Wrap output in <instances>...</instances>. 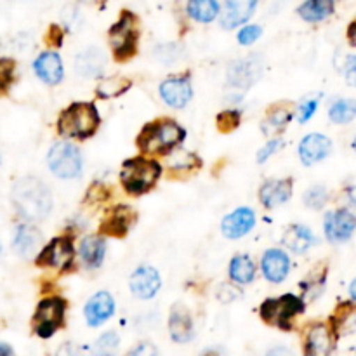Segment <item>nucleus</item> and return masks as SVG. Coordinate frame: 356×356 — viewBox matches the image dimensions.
Listing matches in <instances>:
<instances>
[{"instance_id":"f257e3e1","label":"nucleus","mask_w":356,"mask_h":356,"mask_svg":"<svg viewBox=\"0 0 356 356\" xmlns=\"http://www.w3.org/2000/svg\"><path fill=\"white\" fill-rule=\"evenodd\" d=\"M13 204L28 221H42L52 211V195L44 181L33 176L21 177L13 186Z\"/></svg>"},{"instance_id":"f03ea898","label":"nucleus","mask_w":356,"mask_h":356,"mask_svg":"<svg viewBox=\"0 0 356 356\" xmlns=\"http://www.w3.org/2000/svg\"><path fill=\"white\" fill-rule=\"evenodd\" d=\"M186 138V131L172 118L146 124L138 136V148L146 155H167Z\"/></svg>"},{"instance_id":"7ed1b4c3","label":"nucleus","mask_w":356,"mask_h":356,"mask_svg":"<svg viewBox=\"0 0 356 356\" xmlns=\"http://www.w3.org/2000/svg\"><path fill=\"white\" fill-rule=\"evenodd\" d=\"M99 111L92 103H73L61 111L58 132L63 138L89 139L99 129Z\"/></svg>"},{"instance_id":"20e7f679","label":"nucleus","mask_w":356,"mask_h":356,"mask_svg":"<svg viewBox=\"0 0 356 356\" xmlns=\"http://www.w3.org/2000/svg\"><path fill=\"white\" fill-rule=\"evenodd\" d=\"M160 176H162V165L156 160L134 156L122 163V186L129 195H134V197L148 193L160 179Z\"/></svg>"},{"instance_id":"39448f33","label":"nucleus","mask_w":356,"mask_h":356,"mask_svg":"<svg viewBox=\"0 0 356 356\" xmlns=\"http://www.w3.org/2000/svg\"><path fill=\"white\" fill-rule=\"evenodd\" d=\"M111 52L117 61L134 58L139 44V19L131 10H122L117 23L108 31Z\"/></svg>"},{"instance_id":"423d86ee","label":"nucleus","mask_w":356,"mask_h":356,"mask_svg":"<svg viewBox=\"0 0 356 356\" xmlns=\"http://www.w3.org/2000/svg\"><path fill=\"white\" fill-rule=\"evenodd\" d=\"M306 302L302 298L294 294H284L280 298L266 299L261 305V318L270 325L278 327L282 330L292 329V320L298 315L305 313Z\"/></svg>"},{"instance_id":"0eeeda50","label":"nucleus","mask_w":356,"mask_h":356,"mask_svg":"<svg viewBox=\"0 0 356 356\" xmlns=\"http://www.w3.org/2000/svg\"><path fill=\"white\" fill-rule=\"evenodd\" d=\"M66 315V301L63 298H52L42 299L38 302L37 309L33 315V330L38 337L42 339H49L54 336L65 323Z\"/></svg>"},{"instance_id":"6e6552de","label":"nucleus","mask_w":356,"mask_h":356,"mask_svg":"<svg viewBox=\"0 0 356 356\" xmlns=\"http://www.w3.org/2000/svg\"><path fill=\"white\" fill-rule=\"evenodd\" d=\"M49 169L61 179H75L82 172V155L72 143H56L47 155Z\"/></svg>"},{"instance_id":"1a4fd4ad","label":"nucleus","mask_w":356,"mask_h":356,"mask_svg":"<svg viewBox=\"0 0 356 356\" xmlns=\"http://www.w3.org/2000/svg\"><path fill=\"white\" fill-rule=\"evenodd\" d=\"M73 257H75V249H73L72 236L63 235L56 236L54 240H51L40 250V254L37 257V264L38 266L52 268V270L58 271H66L72 268Z\"/></svg>"},{"instance_id":"9d476101","label":"nucleus","mask_w":356,"mask_h":356,"mask_svg":"<svg viewBox=\"0 0 356 356\" xmlns=\"http://www.w3.org/2000/svg\"><path fill=\"white\" fill-rule=\"evenodd\" d=\"M323 229L330 243L348 242L356 229V216L346 207L336 209L325 216Z\"/></svg>"},{"instance_id":"9b49d317","label":"nucleus","mask_w":356,"mask_h":356,"mask_svg":"<svg viewBox=\"0 0 356 356\" xmlns=\"http://www.w3.org/2000/svg\"><path fill=\"white\" fill-rule=\"evenodd\" d=\"M160 96L170 108H184L193 97V87H191L190 75H177L163 80L160 83Z\"/></svg>"},{"instance_id":"f8f14e48","label":"nucleus","mask_w":356,"mask_h":356,"mask_svg":"<svg viewBox=\"0 0 356 356\" xmlns=\"http://www.w3.org/2000/svg\"><path fill=\"white\" fill-rule=\"evenodd\" d=\"M336 344V330L327 323L309 327L305 341V356H330Z\"/></svg>"},{"instance_id":"ddd939ff","label":"nucleus","mask_w":356,"mask_h":356,"mask_svg":"<svg viewBox=\"0 0 356 356\" xmlns=\"http://www.w3.org/2000/svg\"><path fill=\"white\" fill-rule=\"evenodd\" d=\"M138 219V214L132 207L129 205H115L110 212H108L106 218L101 222L99 232L104 233V235L110 236H125L131 229V226L134 225V221Z\"/></svg>"},{"instance_id":"4468645a","label":"nucleus","mask_w":356,"mask_h":356,"mask_svg":"<svg viewBox=\"0 0 356 356\" xmlns=\"http://www.w3.org/2000/svg\"><path fill=\"white\" fill-rule=\"evenodd\" d=\"M332 141L325 134L313 132L308 134L299 145V159L305 165H315L332 153Z\"/></svg>"},{"instance_id":"2eb2a0df","label":"nucleus","mask_w":356,"mask_h":356,"mask_svg":"<svg viewBox=\"0 0 356 356\" xmlns=\"http://www.w3.org/2000/svg\"><path fill=\"white\" fill-rule=\"evenodd\" d=\"M254 225H256V214L252 209L240 207L222 219L221 232L226 238L236 240L245 236L254 228Z\"/></svg>"},{"instance_id":"dca6fc26","label":"nucleus","mask_w":356,"mask_h":356,"mask_svg":"<svg viewBox=\"0 0 356 356\" xmlns=\"http://www.w3.org/2000/svg\"><path fill=\"white\" fill-rule=\"evenodd\" d=\"M261 270H263L264 278L271 284H280L287 278L291 271V259L287 254L280 249H270L264 252L261 259Z\"/></svg>"},{"instance_id":"f3484780","label":"nucleus","mask_w":356,"mask_h":356,"mask_svg":"<svg viewBox=\"0 0 356 356\" xmlns=\"http://www.w3.org/2000/svg\"><path fill=\"white\" fill-rule=\"evenodd\" d=\"M294 181L292 177L285 179H270L259 188V200L266 209H275L291 200Z\"/></svg>"},{"instance_id":"a211bd4d","label":"nucleus","mask_w":356,"mask_h":356,"mask_svg":"<svg viewBox=\"0 0 356 356\" xmlns=\"http://www.w3.org/2000/svg\"><path fill=\"white\" fill-rule=\"evenodd\" d=\"M160 285L159 271L152 266L138 268L131 277V291L139 299H152L160 291Z\"/></svg>"},{"instance_id":"6ab92c4d","label":"nucleus","mask_w":356,"mask_h":356,"mask_svg":"<svg viewBox=\"0 0 356 356\" xmlns=\"http://www.w3.org/2000/svg\"><path fill=\"white\" fill-rule=\"evenodd\" d=\"M115 313V301L111 298V294L108 292H97L92 298L87 301L86 309H83V315H86L87 323L90 327H99L101 323L106 322L108 318H111Z\"/></svg>"},{"instance_id":"aec40b11","label":"nucleus","mask_w":356,"mask_h":356,"mask_svg":"<svg viewBox=\"0 0 356 356\" xmlns=\"http://www.w3.org/2000/svg\"><path fill=\"white\" fill-rule=\"evenodd\" d=\"M261 70H263V65L257 58H247L240 59V61H235L228 70V80L232 86L235 87H247L252 86L261 75Z\"/></svg>"},{"instance_id":"412c9836","label":"nucleus","mask_w":356,"mask_h":356,"mask_svg":"<svg viewBox=\"0 0 356 356\" xmlns=\"http://www.w3.org/2000/svg\"><path fill=\"white\" fill-rule=\"evenodd\" d=\"M257 0H226L225 13L221 16V26L226 30L240 26L252 17Z\"/></svg>"},{"instance_id":"4be33fe9","label":"nucleus","mask_w":356,"mask_h":356,"mask_svg":"<svg viewBox=\"0 0 356 356\" xmlns=\"http://www.w3.org/2000/svg\"><path fill=\"white\" fill-rule=\"evenodd\" d=\"M169 332L172 341H176V343L179 344L190 343V341L193 339V318H191L190 312H188L183 305H176L172 308V312H170Z\"/></svg>"},{"instance_id":"5701e85b","label":"nucleus","mask_w":356,"mask_h":356,"mask_svg":"<svg viewBox=\"0 0 356 356\" xmlns=\"http://www.w3.org/2000/svg\"><path fill=\"white\" fill-rule=\"evenodd\" d=\"M33 70L42 82L49 86H56L63 80L65 70H63V61L58 52H42L33 63Z\"/></svg>"},{"instance_id":"b1692460","label":"nucleus","mask_w":356,"mask_h":356,"mask_svg":"<svg viewBox=\"0 0 356 356\" xmlns=\"http://www.w3.org/2000/svg\"><path fill=\"white\" fill-rule=\"evenodd\" d=\"M80 259H82L83 266L94 270L103 264L104 254H106V242L101 235H87L83 236L79 247Z\"/></svg>"},{"instance_id":"393cba45","label":"nucleus","mask_w":356,"mask_h":356,"mask_svg":"<svg viewBox=\"0 0 356 356\" xmlns=\"http://www.w3.org/2000/svg\"><path fill=\"white\" fill-rule=\"evenodd\" d=\"M104 63H106V58H104V54L101 52V49L89 47L76 56L75 66L79 75L92 79V76H97L103 72Z\"/></svg>"},{"instance_id":"a878e982","label":"nucleus","mask_w":356,"mask_h":356,"mask_svg":"<svg viewBox=\"0 0 356 356\" xmlns=\"http://www.w3.org/2000/svg\"><path fill=\"white\" fill-rule=\"evenodd\" d=\"M316 242H318V240L313 235L312 229L306 228V226L302 225H292L284 235V245L296 254L306 252V250H308L309 247L315 245Z\"/></svg>"},{"instance_id":"bb28decb","label":"nucleus","mask_w":356,"mask_h":356,"mask_svg":"<svg viewBox=\"0 0 356 356\" xmlns=\"http://www.w3.org/2000/svg\"><path fill=\"white\" fill-rule=\"evenodd\" d=\"M336 9V0H306L298 9V14L308 23H318L332 16Z\"/></svg>"},{"instance_id":"cd10ccee","label":"nucleus","mask_w":356,"mask_h":356,"mask_svg":"<svg viewBox=\"0 0 356 356\" xmlns=\"http://www.w3.org/2000/svg\"><path fill=\"white\" fill-rule=\"evenodd\" d=\"M40 240L42 235L37 228H33L31 225H21L16 229V236H14V249L19 256L28 257L37 250Z\"/></svg>"},{"instance_id":"c85d7f7f","label":"nucleus","mask_w":356,"mask_h":356,"mask_svg":"<svg viewBox=\"0 0 356 356\" xmlns=\"http://www.w3.org/2000/svg\"><path fill=\"white\" fill-rule=\"evenodd\" d=\"M219 3L216 0H188L186 13L198 23H212L219 16Z\"/></svg>"},{"instance_id":"c756f323","label":"nucleus","mask_w":356,"mask_h":356,"mask_svg":"<svg viewBox=\"0 0 356 356\" xmlns=\"http://www.w3.org/2000/svg\"><path fill=\"white\" fill-rule=\"evenodd\" d=\"M229 277L236 284H250L256 278V264L245 254L235 256L232 259V263H229Z\"/></svg>"},{"instance_id":"7c9ffc66","label":"nucleus","mask_w":356,"mask_h":356,"mask_svg":"<svg viewBox=\"0 0 356 356\" xmlns=\"http://www.w3.org/2000/svg\"><path fill=\"white\" fill-rule=\"evenodd\" d=\"M131 80L124 79V76H110V79H104L97 83L96 87V96L101 99H110V97H118L122 94L127 92L131 89Z\"/></svg>"},{"instance_id":"2f4dec72","label":"nucleus","mask_w":356,"mask_h":356,"mask_svg":"<svg viewBox=\"0 0 356 356\" xmlns=\"http://www.w3.org/2000/svg\"><path fill=\"white\" fill-rule=\"evenodd\" d=\"M327 280V266L316 268L315 271L308 275L306 280H302L301 289H302V299L305 301H313V299L318 298L323 292V287H325Z\"/></svg>"},{"instance_id":"473e14b6","label":"nucleus","mask_w":356,"mask_h":356,"mask_svg":"<svg viewBox=\"0 0 356 356\" xmlns=\"http://www.w3.org/2000/svg\"><path fill=\"white\" fill-rule=\"evenodd\" d=\"M291 120H292V111L289 110V108L275 106V108H271L270 113L266 115V118L263 120L261 129H263L264 134H268V136L277 134V132H280L282 129H284Z\"/></svg>"},{"instance_id":"72a5a7b5","label":"nucleus","mask_w":356,"mask_h":356,"mask_svg":"<svg viewBox=\"0 0 356 356\" xmlns=\"http://www.w3.org/2000/svg\"><path fill=\"white\" fill-rule=\"evenodd\" d=\"M329 118L334 124H350L356 118L355 99H337L329 108Z\"/></svg>"},{"instance_id":"f704fd0d","label":"nucleus","mask_w":356,"mask_h":356,"mask_svg":"<svg viewBox=\"0 0 356 356\" xmlns=\"http://www.w3.org/2000/svg\"><path fill=\"white\" fill-rule=\"evenodd\" d=\"M334 322V330L339 329H356V305L353 302H344L337 308V313L332 318Z\"/></svg>"},{"instance_id":"c9c22d12","label":"nucleus","mask_w":356,"mask_h":356,"mask_svg":"<svg viewBox=\"0 0 356 356\" xmlns=\"http://www.w3.org/2000/svg\"><path fill=\"white\" fill-rule=\"evenodd\" d=\"M120 339L115 332H106L94 344V356H117Z\"/></svg>"},{"instance_id":"e433bc0d","label":"nucleus","mask_w":356,"mask_h":356,"mask_svg":"<svg viewBox=\"0 0 356 356\" xmlns=\"http://www.w3.org/2000/svg\"><path fill=\"white\" fill-rule=\"evenodd\" d=\"M242 122V115L238 110H225L218 115V129L222 134H229L235 131Z\"/></svg>"},{"instance_id":"4c0bfd02","label":"nucleus","mask_w":356,"mask_h":356,"mask_svg":"<svg viewBox=\"0 0 356 356\" xmlns=\"http://www.w3.org/2000/svg\"><path fill=\"white\" fill-rule=\"evenodd\" d=\"M302 200H305V204L308 205L309 209L318 211V209H322L323 205L329 202V193H327V190L323 186H313L306 191Z\"/></svg>"},{"instance_id":"58836bf2","label":"nucleus","mask_w":356,"mask_h":356,"mask_svg":"<svg viewBox=\"0 0 356 356\" xmlns=\"http://www.w3.org/2000/svg\"><path fill=\"white\" fill-rule=\"evenodd\" d=\"M14 70H16V63L13 59H0V94H6L9 90L14 80Z\"/></svg>"},{"instance_id":"ea45409f","label":"nucleus","mask_w":356,"mask_h":356,"mask_svg":"<svg viewBox=\"0 0 356 356\" xmlns=\"http://www.w3.org/2000/svg\"><path fill=\"white\" fill-rule=\"evenodd\" d=\"M263 33V28L259 24H249V26L242 28L238 33V42L242 45H252L257 38Z\"/></svg>"},{"instance_id":"a19ab883","label":"nucleus","mask_w":356,"mask_h":356,"mask_svg":"<svg viewBox=\"0 0 356 356\" xmlns=\"http://www.w3.org/2000/svg\"><path fill=\"white\" fill-rule=\"evenodd\" d=\"M282 146H284V141H282L280 138H278V139H271V141L268 143L266 146H263V148H261V152L257 153V162L264 163L268 159H270L271 155H273V153H277L278 149L282 148Z\"/></svg>"},{"instance_id":"79ce46f5","label":"nucleus","mask_w":356,"mask_h":356,"mask_svg":"<svg viewBox=\"0 0 356 356\" xmlns=\"http://www.w3.org/2000/svg\"><path fill=\"white\" fill-rule=\"evenodd\" d=\"M56 356H90V353L87 351V348L79 346V344L73 343H66L59 348Z\"/></svg>"},{"instance_id":"37998d69","label":"nucleus","mask_w":356,"mask_h":356,"mask_svg":"<svg viewBox=\"0 0 356 356\" xmlns=\"http://www.w3.org/2000/svg\"><path fill=\"white\" fill-rule=\"evenodd\" d=\"M316 108H318V99H308L306 103H302L301 106H299V122H301V124L308 122L309 118L315 115Z\"/></svg>"},{"instance_id":"c03bdc74","label":"nucleus","mask_w":356,"mask_h":356,"mask_svg":"<svg viewBox=\"0 0 356 356\" xmlns=\"http://www.w3.org/2000/svg\"><path fill=\"white\" fill-rule=\"evenodd\" d=\"M240 296V291L235 287V285L232 284H222L221 287H219V292H218V298L221 299L222 302H232L235 301L236 298Z\"/></svg>"},{"instance_id":"a18cd8bd","label":"nucleus","mask_w":356,"mask_h":356,"mask_svg":"<svg viewBox=\"0 0 356 356\" xmlns=\"http://www.w3.org/2000/svg\"><path fill=\"white\" fill-rule=\"evenodd\" d=\"M156 348L152 343H143L129 353V356H156Z\"/></svg>"},{"instance_id":"49530a36","label":"nucleus","mask_w":356,"mask_h":356,"mask_svg":"<svg viewBox=\"0 0 356 356\" xmlns=\"http://www.w3.org/2000/svg\"><path fill=\"white\" fill-rule=\"evenodd\" d=\"M346 75L350 83H353L356 87V56H351L346 63Z\"/></svg>"},{"instance_id":"de8ad7c7","label":"nucleus","mask_w":356,"mask_h":356,"mask_svg":"<svg viewBox=\"0 0 356 356\" xmlns=\"http://www.w3.org/2000/svg\"><path fill=\"white\" fill-rule=\"evenodd\" d=\"M49 44L56 45V47L63 44V33L58 26H51V33H49Z\"/></svg>"},{"instance_id":"09e8293b","label":"nucleus","mask_w":356,"mask_h":356,"mask_svg":"<svg viewBox=\"0 0 356 356\" xmlns=\"http://www.w3.org/2000/svg\"><path fill=\"white\" fill-rule=\"evenodd\" d=\"M348 42H350L351 47H356V17L350 23L348 26Z\"/></svg>"},{"instance_id":"8fccbe9b","label":"nucleus","mask_w":356,"mask_h":356,"mask_svg":"<svg viewBox=\"0 0 356 356\" xmlns=\"http://www.w3.org/2000/svg\"><path fill=\"white\" fill-rule=\"evenodd\" d=\"M266 356H294V353H292V351L289 350V348L278 346V348H273V350L268 351Z\"/></svg>"},{"instance_id":"3c124183","label":"nucleus","mask_w":356,"mask_h":356,"mask_svg":"<svg viewBox=\"0 0 356 356\" xmlns=\"http://www.w3.org/2000/svg\"><path fill=\"white\" fill-rule=\"evenodd\" d=\"M0 356H14L13 355V350H10V348L7 346V344L0 343Z\"/></svg>"},{"instance_id":"603ef678","label":"nucleus","mask_w":356,"mask_h":356,"mask_svg":"<svg viewBox=\"0 0 356 356\" xmlns=\"http://www.w3.org/2000/svg\"><path fill=\"white\" fill-rule=\"evenodd\" d=\"M348 198H350L351 204H353L355 207H356V186L350 188V190H348Z\"/></svg>"},{"instance_id":"864d4df0","label":"nucleus","mask_w":356,"mask_h":356,"mask_svg":"<svg viewBox=\"0 0 356 356\" xmlns=\"http://www.w3.org/2000/svg\"><path fill=\"white\" fill-rule=\"evenodd\" d=\"M350 296H351V299H353V301H356V278L353 282H351V285H350Z\"/></svg>"},{"instance_id":"5fc2aeb1","label":"nucleus","mask_w":356,"mask_h":356,"mask_svg":"<svg viewBox=\"0 0 356 356\" xmlns=\"http://www.w3.org/2000/svg\"><path fill=\"white\" fill-rule=\"evenodd\" d=\"M353 149L356 152V136H355V139H353Z\"/></svg>"},{"instance_id":"6e6d98bb","label":"nucleus","mask_w":356,"mask_h":356,"mask_svg":"<svg viewBox=\"0 0 356 356\" xmlns=\"http://www.w3.org/2000/svg\"><path fill=\"white\" fill-rule=\"evenodd\" d=\"M82 2H96V0H82Z\"/></svg>"}]
</instances>
